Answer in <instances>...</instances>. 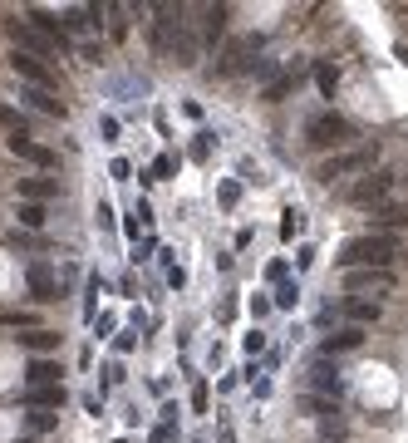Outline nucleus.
<instances>
[{
	"label": "nucleus",
	"instance_id": "24",
	"mask_svg": "<svg viewBox=\"0 0 408 443\" xmlns=\"http://www.w3.org/2000/svg\"><path fill=\"white\" fill-rule=\"evenodd\" d=\"M20 222L25 226H45V207L40 202H20Z\"/></svg>",
	"mask_w": 408,
	"mask_h": 443
},
{
	"label": "nucleus",
	"instance_id": "8",
	"mask_svg": "<svg viewBox=\"0 0 408 443\" xmlns=\"http://www.w3.org/2000/svg\"><path fill=\"white\" fill-rule=\"evenodd\" d=\"M344 291L364 296V291H394V271H344Z\"/></svg>",
	"mask_w": 408,
	"mask_h": 443
},
{
	"label": "nucleus",
	"instance_id": "13",
	"mask_svg": "<svg viewBox=\"0 0 408 443\" xmlns=\"http://www.w3.org/2000/svg\"><path fill=\"white\" fill-rule=\"evenodd\" d=\"M344 316H349V326H374V321L384 316V301H364V296H349V301H344Z\"/></svg>",
	"mask_w": 408,
	"mask_h": 443
},
{
	"label": "nucleus",
	"instance_id": "20",
	"mask_svg": "<svg viewBox=\"0 0 408 443\" xmlns=\"http://www.w3.org/2000/svg\"><path fill=\"white\" fill-rule=\"evenodd\" d=\"M20 345H25V350H35V355H49V350L59 345V335L40 326V330H25V335H20Z\"/></svg>",
	"mask_w": 408,
	"mask_h": 443
},
{
	"label": "nucleus",
	"instance_id": "12",
	"mask_svg": "<svg viewBox=\"0 0 408 443\" xmlns=\"http://www.w3.org/2000/svg\"><path fill=\"white\" fill-rule=\"evenodd\" d=\"M301 79H305V69H286V74H276V79L261 89V99H266V104H281V99H291V94L301 89Z\"/></svg>",
	"mask_w": 408,
	"mask_h": 443
},
{
	"label": "nucleus",
	"instance_id": "7",
	"mask_svg": "<svg viewBox=\"0 0 408 443\" xmlns=\"http://www.w3.org/2000/svg\"><path fill=\"white\" fill-rule=\"evenodd\" d=\"M10 69H15V74H20L30 89H49V94H54V84H59V79H54V69H45L35 54H20V50L10 54Z\"/></svg>",
	"mask_w": 408,
	"mask_h": 443
},
{
	"label": "nucleus",
	"instance_id": "1",
	"mask_svg": "<svg viewBox=\"0 0 408 443\" xmlns=\"http://www.w3.org/2000/svg\"><path fill=\"white\" fill-rule=\"evenodd\" d=\"M399 256H404V241L389 236V231H364V236H349L339 246V266L344 271H389Z\"/></svg>",
	"mask_w": 408,
	"mask_h": 443
},
{
	"label": "nucleus",
	"instance_id": "25",
	"mask_svg": "<svg viewBox=\"0 0 408 443\" xmlns=\"http://www.w3.org/2000/svg\"><path fill=\"white\" fill-rule=\"evenodd\" d=\"M0 128H10V133H25V118L10 109V104H0Z\"/></svg>",
	"mask_w": 408,
	"mask_h": 443
},
{
	"label": "nucleus",
	"instance_id": "17",
	"mask_svg": "<svg viewBox=\"0 0 408 443\" xmlns=\"http://www.w3.org/2000/svg\"><path fill=\"white\" fill-rule=\"evenodd\" d=\"M59 192V183H49V178H20V202L30 197V202H45V197H54Z\"/></svg>",
	"mask_w": 408,
	"mask_h": 443
},
{
	"label": "nucleus",
	"instance_id": "26",
	"mask_svg": "<svg viewBox=\"0 0 408 443\" xmlns=\"http://www.w3.org/2000/svg\"><path fill=\"white\" fill-rule=\"evenodd\" d=\"M296 301H301V286H281V291H276V306H281V311H296Z\"/></svg>",
	"mask_w": 408,
	"mask_h": 443
},
{
	"label": "nucleus",
	"instance_id": "15",
	"mask_svg": "<svg viewBox=\"0 0 408 443\" xmlns=\"http://www.w3.org/2000/svg\"><path fill=\"white\" fill-rule=\"evenodd\" d=\"M226 5H206V20H202V50H216V40H221V30H226Z\"/></svg>",
	"mask_w": 408,
	"mask_h": 443
},
{
	"label": "nucleus",
	"instance_id": "5",
	"mask_svg": "<svg viewBox=\"0 0 408 443\" xmlns=\"http://www.w3.org/2000/svg\"><path fill=\"white\" fill-rule=\"evenodd\" d=\"M5 30H10V40H15V50H20V54H35V59H45V54H54V50H59V40L40 35L30 20H25V25H20V20H10Z\"/></svg>",
	"mask_w": 408,
	"mask_h": 443
},
{
	"label": "nucleus",
	"instance_id": "2",
	"mask_svg": "<svg viewBox=\"0 0 408 443\" xmlns=\"http://www.w3.org/2000/svg\"><path fill=\"white\" fill-rule=\"evenodd\" d=\"M379 158H384V148H379V143H364V148H344V153L325 158V163L315 168V178H320V183H339V178H364V173H379Z\"/></svg>",
	"mask_w": 408,
	"mask_h": 443
},
{
	"label": "nucleus",
	"instance_id": "10",
	"mask_svg": "<svg viewBox=\"0 0 408 443\" xmlns=\"http://www.w3.org/2000/svg\"><path fill=\"white\" fill-rule=\"evenodd\" d=\"M339 389H344V384H339V369H334L330 359H315V364H310V394H320V399L334 394V399H339Z\"/></svg>",
	"mask_w": 408,
	"mask_h": 443
},
{
	"label": "nucleus",
	"instance_id": "22",
	"mask_svg": "<svg viewBox=\"0 0 408 443\" xmlns=\"http://www.w3.org/2000/svg\"><path fill=\"white\" fill-rule=\"evenodd\" d=\"M30 404H35V409H59V404H64V389H59V384L30 389Z\"/></svg>",
	"mask_w": 408,
	"mask_h": 443
},
{
	"label": "nucleus",
	"instance_id": "18",
	"mask_svg": "<svg viewBox=\"0 0 408 443\" xmlns=\"http://www.w3.org/2000/svg\"><path fill=\"white\" fill-rule=\"evenodd\" d=\"M25 104H35L45 118H64V104H59L49 89H25Z\"/></svg>",
	"mask_w": 408,
	"mask_h": 443
},
{
	"label": "nucleus",
	"instance_id": "21",
	"mask_svg": "<svg viewBox=\"0 0 408 443\" xmlns=\"http://www.w3.org/2000/svg\"><path fill=\"white\" fill-rule=\"evenodd\" d=\"M25 379H30L35 389H45V384H54V379H59V364H54V359H35V364L25 369Z\"/></svg>",
	"mask_w": 408,
	"mask_h": 443
},
{
	"label": "nucleus",
	"instance_id": "3",
	"mask_svg": "<svg viewBox=\"0 0 408 443\" xmlns=\"http://www.w3.org/2000/svg\"><path fill=\"white\" fill-rule=\"evenodd\" d=\"M394 183H399V178H394L389 168H379V173H364L359 183H349V188H344V202H354V207H369V212H374V207H384V202H389Z\"/></svg>",
	"mask_w": 408,
	"mask_h": 443
},
{
	"label": "nucleus",
	"instance_id": "28",
	"mask_svg": "<svg viewBox=\"0 0 408 443\" xmlns=\"http://www.w3.org/2000/svg\"><path fill=\"white\" fill-rule=\"evenodd\" d=\"M320 429H325V439H344V419H339V414H334V419H320Z\"/></svg>",
	"mask_w": 408,
	"mask_h": 443
},
{
	"label": "nucleus",
	"instance_id": "23",
	"mask_svg": "<svg viewBox=\"0 0 408 443\" xmlns=\"http://www.w3.org/2000/svg\"><path fill=\"white\" fill-rule=\"evenodd\" d=\"M0 326H10V330H40L30 311H0Z\"/></svg>",
	"mask_w": 408,
	"mask_h": 443
},
{
	"label": "nucleus",
	"instance_id": "16",
	"mask_svg": "<svg viewBox=\"0 0 408 443\" xmlns=\"http://www.w3.org/2000/svg\"><path fill=\"white\" fill-rule=\"evenodd\" d=\"M364 345V330L359 326H344V330H334L325 340V355H344V350H359Z\"/></svg>",
	"mask_w": 408,
	"mask_h": 443
},
{
	"label": "nucleus",
	"instance_id": "27",
	"mask_svg": "<svg viewBox=\"0 0 408 443\" xmlns=\"http://www.w3.org/2000/svg\"><path fill=\"white\" fill-rule=\"evenodd\" d=\"M30 429H35V434H49V429H54V414H49V409H35V414H30Z\"/></svg>",
	"mask_w": 408,
	"mask_h": 443
},
{
	"label": "nucleus",
	"instance_id": "11",
	"mask_svg": "<svg viewBox=\"0 0 408 443\" xmlns=\"http://www.w3.org/2000/svg\"><path fill=\"white\" fill-rule=\"evenodd\" d=\"M10 153L25 158V163H35V168H54V153L40 148V143H30V133H10Z\"/></svg>",
	"mask_w": 408,
	"mask_h": 443
},
{
	"label": "nucleus",
	"instance_id": "4",
	"mask_svg": "<svg viewBox=\"0 0 408 443\" xmlns=\"http://www.w3.org/2000/svg\"><path fill=\"white\" fill-rule=\"evenodd\" d=\"M305 138H310V148H339L344 153V143L354 138V123L344 113H315L305 123Z\"/></svg>",
	"mask_w": 408,
	"mask_h": 443
},
{
	"label": "nucleus",
	"instance_id": "6",
	"mask_svg": "<svg viewBox=\"0 0 408 443\" xmlns=\"http://www.w3.org/2000/svg\"><path fill=\"white\" fill-rule=\"evenodd\" d=\"M251 54H261V35H241V40H231V45H226V54H221V64H216V79L241 74V69L251 64Z\"/></svg>",
	"mask_w": 408,
	"mask_h": 443
},
{
	"label": "nucleus",
	"instance_id": "29",
	"mask_svg": "<svg viewBox=\"0 0 408 443\" xmlns=\"http://www.w3.org/2000/svg\"><path fill=\"white\" fill-rule=\"evenodd\" d=\"M301 212H286V217H281V236H286V241H291V236H296V226H301Z\"/></svg>",
	"mask_w": 408,
	"mask_h": 443
},
{
	"label": "nucleus",
	"instance_id": "30",
	"mask_svg": "<svg viewBox=\"0 0 408 443\" xmlns=\"http://www.w3.org/2000/svg\"><path fill=\"white\" fill-rule=\"evenodd\" d=\"M20 443H40V439H20Z\"/></svg>",
	"mask_w": 408,
	"mask_h": 443
},
{
	"label": "nucleus",
	"instance_id": "14",
	"mask_svg": "<svg viewBox=\"0 0 408 443\" xmlns=\"http://www.w3.org/2000/svg\"><path fill=\"white\" fill-rule=\"evenodd\" d=\"M25 281H30L35 301H54V296H59V286H54V276H49V266H45V261H35V266L25 271Z\"/></svg>",
	"mask_w": 408,
	"mask_h": 443
},
{
	"label": "nucleus",
	"instance_id": "19",
	"mask_svg": "<svg viewBox=\"0 0 408 443\" xmlns=\"http://www.w3.org/2000/svg\"><path fill=\"white\" fill-rule=\"evenodd\" d=\"M315 84H320L325 99H334V94H339V69H334L330 59H315Z\"/></svg>",
	"mask_w": 408,
	"mask_h": 443
},
{
	"label": "nucleus",
	"instance_id": "9",
	"mask_svg": "<svg viewBox=\"0 0 408 443\" xmlns=\"http://www.w3.org/2000/svg\"><path fill=\"white\" fill-rule=\"evenodd\" d=\"M399 226H408V202H384V207H374L369 212V231H399Z\"/></svg>",
	"mask_w": 408,
	"mask_h": 443
}]
</instances>
